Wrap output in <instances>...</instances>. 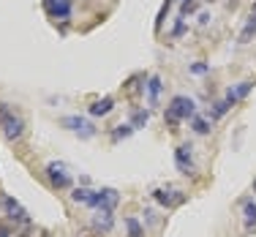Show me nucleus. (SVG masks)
Masks as SVG:
<instances>
[{
	"mask_svg": "<svg viewBox=\"0 0 256 237\" xmlns=\"http://www.w3.org/2000/svg\"><path fill=\"white\" fill-rule=\"evenodd\" d=\"M191 118H196V104H194V98H188V96H174L166 106V123L174 128L180 120H191Z\"/></svg>",
	"mask_w": 256,
	"mask_h": 237,
	"instance_id": "1",
	"label": "nucleus"
},
{
	"mask_svg": "<svg viewBox=\"0 0 256 237\" xmlns=\"http://www.w3.org/2000/svg\"><path fill=\"white\" fill-rule=\"evenodd\" d=\"M118 202H120V194L114 191V188H101V191L93 194L88 208H93L96 212H112L118 208Z\"/></svg>",
	"mask_w": 256,
	"mask_h": 237,
	"instance_id": "2",
	"label": "nucleus"
},
{
	"mask_svg": "<svg viewBox=\"0 0 256 237\" xmlns=\"http://www.w3.org/2000/svg\"><path fill=\"white\" fill-rule=\"evenodd\" d=\"M0 208H3V212H6V218H8V221L22 224V226H28V224H30L28 210L22 208V204L16 202V199L11 196V194H3V196H0Z\"/></svg>",
	"mask_w": 256,
	"mask_h": 237,
	"instance_id": "3",
	"label": "nucleus"
},
{
	"mask_svg": "<svg viewBox=\"0 0 256 237\" xmlns=\"http://www.w3.org/2000/svg\"><path fill=\"white\" fill-rule=\"evenodd\" d=\"M0 126H3L6 139H11V142L22 139V134H25V120H22L20 114H14V112L3 114V118H0Z\"/></svg>",
	"mask_w": 256,
	"mask_h": 237,
	"instance_id": "4",
	"label": "nucleus"
},
{
	"mask_svg": "<svg viewBox=\"0 0 256 237\" xmlns=\"http://www.w3.org/2000/svg\"><path fill=\"white\" fill-rule=\"evenodd\" d=\"M153 199L161 204V208L169 210V208H178V204L186 202V194L178 191V188H156V191H153Z\"/></svg>",
	"mask_w": 256,
	"mask_h": 237,
	"instance_id": "5",
	"label": "nucleus"
},
{
	"mask_svg": "<svg viewBox=\"0 0 256 237\" xmlns=\"http://www.w3.org/2000/svg\"><path fill=\"white\" fill-rule=\"evenodd\" d=\"M174 164H178V169L182 174H194L196 172V164H194V153H191V144H180L178 150H174Z\"/></svg>",
	"mask_w": 256,
	"mask_h": 237,
	"instance_id": "6",
	"label": "nucleus"
},
{
	"mask_svg": "<svg viewBox=\"0 0 256 237\" xmlns=\"http://www.w3.org/2000/svg\"><path fill=\"white\" fill-rule=\"evenodd\" d=\"M44 11H46V16L50 20H68L71 16V0H44Z\"/></svg>",
	"mask_w": 256,
	"mask_h": 237,
	"instance_id": "7",
	"label": "nucleus"
},
{
	"mask_svg": "<svg viewBox=\"0 0 256 237\" xmlns=\"http://www.w3.org/2000/svg\"><path fill=\"white\" fill-rule=\"evenodd\" d=\"M63 126L68 131H74V134H79V136H93L96 134V126L90 123V120H84V118H79V114H68V118H63Z\"/></svg>",
	"mask_w": 256,
	"mask_h": 237,
	"instance_id": "8",
	"label": "nucleus"
},
{
	"mask_svg": "<svg viewBox=\"0 0 256 237\" xmlns=\"http://www.w3.org/2000/svg\"><path fill=\"white\" fill-rule=\"evenodd\" d=\"M46 178H50V183L54 188H68L71 186V174L66 172V166L63 164H46Z\"/></svg>",
	"mask_w": 256,
	"mask_h": 237,
	"instance_id": "9",
	"label": "nucleus"
},
{
	"mask_svg": "<svg viewBox=\"0 0 256 237\" xmlns=\"http://www.w3.org/2000/svg\"><path fill=\"white\" fill-rule=\"evenodd\" d=\"M251 90H254V82H251V79H246V82H237L234 88L226 90V101H229L232 106H234L237 101H242L248 93H251Z\"/></svg>",
	"mask_w": 256,
	"mask_h": 237,
	"instance_id": "10",
	"label": "nucleus"
},
{
	"mask_svg": "<svg viewBox=\"0 0 256 237\" xmlns=\"http://www.w3.org/2000/svg\"><path fill=\"white\" fill-rule=\"evenodd\" d=\"M112 109H114V98H112V96H106V98H98V101H93L88 112L93 114V118H104V114H109Z\"/></svg>",
	"mask_w": 256,
	"mask_h": 237,
	"instance_id": "11",
	"label": "nucleus"
},
{
	"mask_svg": "<svg viewBox=\"0 0 256 237\" xmlns=\"http://www.w3.org/2000/svg\"><path fill=\"white\" fill-rule=\"evenodd\" d=\"M112 224H114L112 212H96V216H93V229H96V232L106 234L109 229H112Z\"/></svg>",
	"mask_w": 256,
	"mask_h": 237,
	"instance_id": "12",
	"label": "nucleus"
},
{
	"mask_svg": "<svg viewBox=\"0 0 256 237\" xmlns=\"http://www.w3.org/2000/svg\"><path fill=\"white\" fill-rule=\"evenodd\" d=\"M144 88H148V101L150 104H158V96H161V76H148V84H144Z\"/></svg>",
	"mask_w": 256,
	"mask_h": 237,
	"instance_id": "13",
	"label": "nucleus"
},
{
	"mask_svg": "<svg viewBox=\"0 0 256 237\" xmlns=\"http://www.w3.org/2000/svg\"><path fill=\"white\" fill-rule=\"evenodd\" d=\"M242 212H246V229L254 232L256 229V202L254 199H246V202H242Z\"/></svg>",
	"mask_w": 256,
	"mask_h": 237,
	"instance_id": "14",
	"label": "nucleus"
},
{
	"mask_svg": "<svg viewBox=\"0 0 256 237\" xmlns=\"http://www.w3.org/2000/svg\"><path fill=\"white\" fill-rule=\"evenodd\" d=\"M191 128L196 131L199 136H204V134L212 131V126H210V120H207V118H199V114H196V118H191Z\"/></svg>",
	"mask_w": 256,
	"mask_h": 237,
	"instance_id": "15",
	"label": "nucleus"
},
{
	"mask_svg": "<svg viewBox=\"0 0 256 237\" xmlns=\"http://www.w3.org/2000/svg\"><path fill=\"white\" fill-rule=\"evenodd\" d=\"M93 194L96 191H90V188H74V191H71V199H74L76 204H90Z\"/></svg>",
	"mask_w": 256,
	"mask_h": 237,
	"instance_id": "16",
	"label": "nucleus"
},
{
	"mask_svg": "<svg viewBox=\"0 0 256 237\" xmlns=\"http://www.w3.org/2000/svg\"><path fill=\"white\" fill-rule=\"evenodd\" d=\"M126 229H128V237H144L142 224H139V218H134V216L126 218Z\"/></svg>",
	"mask_w": 256,
	"mask_h": 237,
	"instance_id": "17",
	"label": "nucleus"
},
{
	"mask_svg": "<svg viewBox=\"0 0 256 237\" xmlns=\"http://www.w3.org/2000/svg\"><path fill=\"white\" fill-rule=\"evenodd\" d=\"M136 131L131 123H126V126H114V131H112V142H120V139H128L131 134Z\"/></svg>",
	"mask_w": 256,
	"mask_h": 237,
	"instance_id": "18",
	"label": "nucleus"
},
{
	"mask_svg": "<svg viewBox=\"0 0 256 237\" xmlns=\"http://www.w3.org/2000/svg\"><path fill=\"white\" fill-rule=\"evenodd\" d=\"M251 36H256V14H254L251 20L246 22V28H242V33H240V44H246V41H251Z\"/></svg>",
	"mask_w": 256,
	"mask_h": 237,
	"instance_id": "19",
	"label": "nucleus"
},
{
	"mask_svg": "<svg viewBox=\"0 0 256 237\" xmlns=\"http://www.w3.org/2000/svg\"><path fill=\"white\" fill-rule=\"evenodd\" d=\"M148 120H150V112H148V109H139V112H134L131 126H134V128H144V126H148Z\"/></svg>",
	"mask_w": 256,
	"mask_h": 237,
	"instance_id": "20",
	"label": "nucleus"
},
{
	"mask_svg": "<svg viewBox=\"0 0 256 237\" xmlns=\"http://www.w3.org/2000/svg\"><path fill=\"white\" fill-rule=\"evenodd\" d=\"M229 109H232V104H229L226 98H224V101H216V104H212V118H224Z\"/></svg>",
	"mask_w": 256,
	"mask_h": 237,
	"instance_id": "21",
	"label": "nucleus"
},
{
	"mask_svg": "<svg viewBox=\"0 0 256 237\" xmlns=\"http://www.w3.org/2000/svg\"><path fill=\"white\" fill-rule=\"evenodd\" d=\"M169 6H172V0H166V3L161 6V11H158V20H156V33L164 28V20H166V14H169Z\"/></svg>",
	"mask_w": 256,
	"mask_h": 237,
	"instance_id": "22",
	"label": "nucleus"
},
{
	"mask_svg": "<svg viewBox=\"0 0 256 237\" xmlns=\"http://www.w3.org/2000/svg\"><path fill=\"white\" fill-rule=\"evenodd\" d=\"M207 71H210V66H207V63H194V66H191V74H196V76L207 74Z\"/></svg>",
	"mask_w": 256,
	"mask_h": 237,
	"instance_id": "23",
	"label": "nucleus"
},
{
	"mask_svg": "<svg viewBox=\"0 0 256 237\" xmlns=\"http://www.w3.org/2000/svg\"><path fill=\"white\" fill-rule=\"evenodd\" d=\"M182 33H186V22H182V16H180V20L174 22V30H172V36H174V38H180Z\"/></svg>",
	"mask_w": 256,
	"mask_h": 237,
	"instance_id": "24",
	"label": "nucleus"
},
{
	"mask_svg": "<svg viewBox=\"0 0 256 237\" xmlns=\"http://www.w3.org/2000/svg\"><path fill=\"white\" fill-rule=\"evenodd\" d=\"M0 237H14V232H11V229L6 226V224H0Z\"/></svg>",
	"mask_w": 256,
	"mask_h": 237,
	"instance_id": "25",
	"label": "nucleus"
},
{
	"mask_svg": "<svg viewBox=\"0 0 256 237\" xmlns=\"http://www.w3.org/2000/svg\"><path fill=\"white\" fill-rule=\"evenodd\" d=\"M210 22V14H199V25H207Z\"/></svg>",
	"mask_w": 256,
	"mask_h": 237,
	"instance_id": "26",
	"label": "nucleus"
},
{
	"mask_svg": "<svg viewBox=\"0 0 256 237\" xmlns=\"http://www.w3.org/2000/svg\"><path fill=\"white\" fill-rule=\"evenodd\" d=\"M180 3H191V0H180Z\"/></svg>",
	"mask_w": 256,
	"mask_h": 237,
	"instance_id": "27",
	"label": "nucleus"
},
{
	"mask_svg": "<svg viewBox=\"0 0 256 237\" xmlns=\"http://www.w3.org/2000/svg\"><path fill=\"white\" fill-rule=\"evenodd\" d=\"M254 191H256V180H254Z\"/></svg>",
	"mask_w": 256,
	"mask_h": 237,
	"instance_id": "28",
	"label": "nucleus"
},
{
	"mask_svg": "<svg viewBox=\"0 0 256 237\" xmlns=\"http://www.w3.org/2000/svg\"><path fill=\"white\" fill-rule=\"evenodd\" d=\"M254 11H256V6H254Z\"/></svg>",
	"mask_w": 256,
	"mask_h": 237,
	"instance_id": "29",
	"label": "nucleus"
}]
</instances>
